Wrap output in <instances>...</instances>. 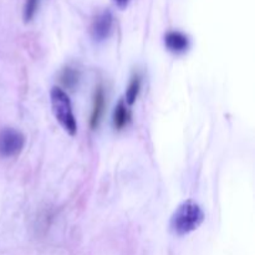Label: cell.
<instances>
[{"label":"cell","mask_w":255,"mask_h":255,"mask_svg":"<svg viewBox=\"0 0 255 255\" xmlns=\"http://www.w3.org/2000/svg\"><path fill=\"white\" fill-rule=\"evenodd\" d=\"M204 222V212L194 201L183 202L177 207L171 218V231L177 236H187L197 231Z\"/></svg>","instance_id":"obj_1"},{"label":"cell","mask_w":255,"mask_h":255,"mask_svg":"<svg viewBox=\"0 0 255 255\" xmlns=\"http://www.w3.org/2000/svg\"><path fill=\"white\" fill-rule=\"evenodd\" d=\"M50 101H51L52 114L60 126L70 136H75L77 133V122L69 95L60 87H52L50 91Z\"/></svg>","instance_id":"obj_2"},{"label":"cell","mask_w":255,"mask_h":255,"mask_svg":"<svg viewBox=\"0 0 255 255\" xmlns=\"http://www.w3.org/2000/svg\"><path fill=\"white\" fill-rule=\"evenodd\" d=\"M25 137L20 131L14 128H5L0 132V156L14 157L22 151Z\"/></svg>","instance_id":"obj_3"},{"label":"cell","mask_w":255,"mask_h":255,"mask_svg":"<svg viewBox=\"0 0 255 255\" xmlns=\"http://www.w3.org/2000/svg\"><path fill=\"white\" fill-rule=\"evenodd\" d=\"M114 15L110 10L100 12L91 24V36L95 41L100 42L109 39L114 31Z\"/></svg>","instance_id":"obj_4"},{"label":"cell","mask_w":255,"mask_h":255,"mask_svg":"<svg viewBox=\"0 0 255 255\" xmlns=\"http://www.w3.org/2000/svg\"><path fill=\"white\" fill-rule=\"evenodd\" d=\"M164 45L173 54H183L191 46L188 36L181 31H169L164 35Z\"/></svg>","instance_id":"obj_5"},{"label":"cell","mask_w":255,"mask_h":255,"mask_svg":"<svg viewBox=\"0 0 255 255\" xmlns=\"http://www.w3.org/2000/svg\"><path fill=\"white\" fill-rule=\"evenodd\" d=\"M105 111V91L102 87H99L95 92L94 96V106H92L91 119H90V125L92 128H96L99 126L100 121L102 119V115Z\"/></svg>","instance_id":"obj_6"},{"label":"cell","mask_w":255,"mask_h":255,"mask_svg":"<svg viewBox=\"0 0 255 255\" xmlns=\"http://www.w3.org/2000/svg\"><path fill=\"white\" fill-rule=\"evenodd\" d=\"M129 120H131V114H129L128 105L125 102V100H120L117 106L115 107L114 111V126L116 129H124L125 127L128 125Z\"/></svg>","instance_id":"obj_7"},{"label":"cell","mask_w":255,"mask_h":255,"mask_svg":"<svg viewBox=\"0 0 255 255\" xmlns=\"http://www.w3.org/2000/svg\"><path fill=\"white\" fill-rule=\"evenodd\" d=\"M142 87V77L139 74H134L132 76L131 81H129L128 87H127L126 91V97H125V102H126L128 106H132V105L136 102L137 97H138L139 91H141Z\"/></svg>","instance_id":"obj_8"},{"label":"cell","mask_w":255,"mask_h":255,"mask_svg":"<svg viewBox=\"0 0 255 255\" xmlns=\"http://www.w3.org/2000/svg\"><path fill=\"white\" fill-rule=\"evenodd\" d=\"M40 0H25L24 7H22V19L25 22L31 21L32 17L35 16L39 7Z\"/></svg>","instance_id":"obj_9"},{"label":"cell","mask_w":255,"mask_h":255,"mask_svg":"<svg viewBox=\"0 0 255 255\" xmlns=\"http://www.w3.org/2000/svg\"><path fill=\"white\" fill-rule=\"evenodd\" d=\"M76 80H77L76 72L72 71V70H70V69L65 70L64 74H62V81H64L67 86H71L72 84H75V82H76Z\"/></svg>","instance_id":"obj_10"},{"label":"cell","mask_w":255,"mask_h":255,"mask_svg":"<svg viewBox=\"0 0 255 255\" xmlns=\"http://www.w3.org/2000/svg\"><path fill=\"white\" fill-rule=\"evenodd\" d=\"M114 1L116 2V5L119 7H125L127 4H128L129 0H114Z\"/></svg>","instance_id":"obj_11"}]
</instances>
